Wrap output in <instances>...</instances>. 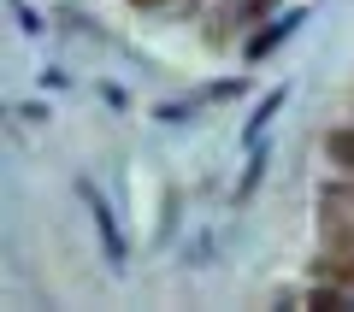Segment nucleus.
I'll use <instances>...</instances> for the list:
<instances>
[{
	"instance_id": "obj_1",
	"label": "nucleus",
	"mask_w": 354,
	"mask_h": 312,
	"mask_svg": "<svg viewBox=\"0 0 354 312\" xmlns=\"http://www.w3.org/2000/svg\"><path fill=\"white\" fill-rule=\"evenodd\" d=\"M313 230L325 248H354V183H325L313 195Z\"/></svg>"
},
{
	"instance_id": "obj_2",
	"label": "nucleus",
	"mask_w": 354,
	"mask_h": 312,
	"mask_svg": "<svg viewBox=\"0 0 354 312\" xmlns=\"http://www.w3.org/2000/svg\"><path fill=\"white\" fill-rule=\"evenodd\" d=\"M77 200L88 206V218H95V236H101V253L113 265H124V236H118V218H113V206L101 200V188L95 183H77Z\"/></svg>"
},
{
	"instance_id": "obj_3",
	"label": "nucleus",
	"mask_w": 354,
	"mask_h": 312,
	"mask_svg": "<svg viewBox=\"0 0 354 312\" xmlns=\"http://www.w3.org/2000/svg\"><path fill=\"white\" fill-rule=\"evenodd\" d=\"M313 283L354 289V248H319V260H313Z\"/></svg>"
},
{
	"instance_id": "obj_4",
	"label": "nucleus",
	"mask_w": 354,
	"mask_h": 312,
	"mask_svg": "<svg viewBox=\"0 0 354 312\" xmlns=\"http://www.w3.org/2000/svg\"><path fill=\"white\" fill-rule=\"evenodd\" d=\"M295 24H301V12H290V18H278V24H272V30H260V36H254V41H248V59H266V53L278 48V41H283V36H290V30H295Z\"/></svg>"
},
{
	"instance_id": "obj_5",
	"label": "nucleus",
	"mask_w": 354,
	"mask_h": 312,
	"mask_svg": "<svg viewBox=\"0 0 354 312\" xmlns=\"http://www.w3.org/2000/svg\"><path fill=\"white\" fill-rule=\"evenodd\" d=\"M325 148H330V159H337V165H348V171H354V130H337Z\"/></svg>"
},
{
	"instance_id": "obj_6",
	"label": "nucleus",
	"mask_w": 354,
	"mask_h": 312,
	"mask_svg": "<svg viewBox=\"0 0 354 312\" xmlns=\"http://www.w3.org/2000/svg\"><path fill=\"white\" fill-rule=\"evenodd\" d=\"M130 6H165V0H130Z\"/></svg>"
}]
</instances>
